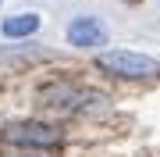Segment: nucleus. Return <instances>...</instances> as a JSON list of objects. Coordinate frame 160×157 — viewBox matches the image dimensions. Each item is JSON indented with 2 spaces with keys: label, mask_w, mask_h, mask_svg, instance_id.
Instances as JSON below:
<instances>
[{
  "label": "nucleus",
  "mask_w": 160,
  "mask_h": 157,
  "mask_svg": "<svg viewBox=\"0 0 160 157\" xmlns=\"http://www.w3.org/2000/svg\"><path fill=\"white\" fill-rule=\"evenodd\" d=\"M0 136L7 143H18V146H53V143H61V128H50L43 122H14Z\"/></svg>",
  "instance_id": "obj_2"
},
{
  "label": "nucleus",
  "mask_w": 160,
  "mask_h": 157,
  "mask_svg": "<svg viewBox=\"0 0 160 157\" xmlns=\"http://www.w3.org/2000/svg\"><path fill=\"white\" fill-rule=\"evenodd\" d=\"M96 64L110 75H121V79H153L160 75V64L146 54H132V50H110V54H100Z\"/></svg>",
  "instance_id": "obj_1"
},
{
  "label": "nucleus",
  "mask_w": 160,
  "mask_h": 157,
  "mask_svg": "<svg viewBox=\"0 0 160 157\" xmlns=\"http://www.w3.org/2000/svg\"><path fill=\"white\" fill-rule=\"evenodd\" d=\"M36 29H39V18L36 14H14V18H7L4 22V36H32Z\"/></svg>",
  "instance_id": "obj_5"
},
{
  "label": "nucleus",
  "mask_w": 160,
  "mask_h": 157,
  "mask_svg": "<svg viewBox=\"0 0 160 157\" xmlns=\"http://www.w3.org/2000/svg\"><path fill=\"white\" fill-rule=\"evenodd\" d=\"M103 39H107V29L96 18H75L68 25V43H75V47H96Z\"/></svg>",
  "instance_id": "obj_4"
},
{
  "label": "nucleus",
  "mask_w": 160,
  "mask_h": 157,
  "mask_svg": "<svg viewBox=\"0 0 160 157\" xmlns=\"http://www.w3.org/2000/svg\"><path fill=\"white\" fill-rule=\"evenodd\" d=\"M11 157H46V154H36V150H22V154H11Z\"/></svg>",
  "instance_id": "obj_6"
},
{
  "label": "nucleus",
  "mask_w": 160,
  "mask_h": 157,
  "mask_svg": "<svg viewBox=\"0 0 160 157\" xmlns=\"http://www.w3.org/2000/svg\"><path fill=\"white\" fill-rule=\"evenodd\" d=\"M39 100L50 111H82L89 104V100H103L100 93H86V89H71V86H46L43 93H39Z\"/></svg>",
  "instance_id": "obj_3"
}]
</instances>
